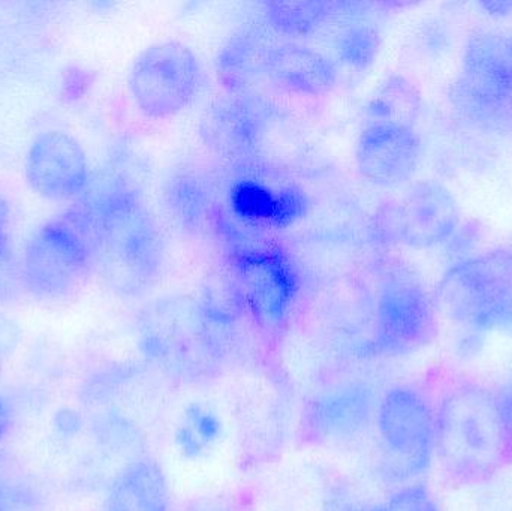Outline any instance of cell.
I'll return each mask as SVG.
<instances>
[{
    "label": "cell",
    "instance_id": "6da1fadb",
    "mask_svg": "<svg viewBox=\"0 0 512 511\" xmlns=\"http://www.w3.org/2000/svg\"><path fill=\"white\" fill-rule=\"evenodd\" d=\"M435 456L448 482H489L512 464V428L496 392L481 384H456L436 408Z\"/></svg>",
    "mask_w": 512,
    "mask_h": 511
},
{
    "label": "cell",
    "instance_id": "7a4b0ae2",
    "mask_svg": "<svg viewBox=\"0 0 512 511\" xmlns=\"http://www.w3.org/2000/svg\"><path fill=\"white\" fill-rule=\"evenodd\" d=\"M92 225L96 266L123 294H138L159 275L162 237L137 191L116 182L95 198L81 201Z\"/></svg>",
    "mask_w": 512,
    "mask_h": 511
},
{
    "label": "cell",
    "instance_id": "3957f363",
    "mask_svg": "<svg viewBox=\"0 0 512 511\" xmlns=\"http://www.w3.org/2000/svg\"><path fill=\"white\" fill-rule=\"evenodd\" d=\"M137 329L144 357L176 380H207L228 356L194 297L153 300L141 309Z\"/></svg>",
    "mask_w": 512,
    "mask_h": 511
},
{
    "label": "cell",
    "instance_id": "277c9868",
    "mask_svg": "<svg viewBox=\"0 0 512 511\" xmlns=\"http://www.w3.org/2000/svg\"><path fill=\"white\" fill-rule=\"evenodd\" d=\"M96 267L92 225L81 204L44 222L27 242L23 282L41 300L71 299Z\"/></svg>",
    "mask_w": 512,
    "mask_h": 511
},
{
    "label": "cell",
    "instance_id": "5b68a950",
    "mask_svg": "<svg viewBox=\"0 0 512 511\" xmlns=\"http://www.w3.org/2000/svg\"><path fill=\"white\" fill-rule=\"evenodd\" d=\"M436 299L444 314L471 336L492 330L512 333V252H487L454 264Z\"/></svg>",
    "mask_w": 512,
    "mask_h": 511
},
{
    "label": "cell",
    "instance_id": "8992f818",
    "mask_svg": "<svg viewBox=\"0 0 512 511\" xmlns=\"http://www.w3.org/2000/svg\"><path fill=\"white\" fill-rule=\"evenodd\" d=\"M376 425L384 449V476L412 479L429 470L435 458L436 408L420 389L396 386L382 396Z\"/></svg>",
    "mask_w": 512,
    "mask_h": 511
},
{
    "label": "cell",
    "instance_id": "52a82bcc",
    "mask_svg": "<svg viewBox=\"0 0 512 511\" xmlns=\"http://www.w3.org/2000/svg\"><path fill=\"white\" fill-rule=\"evenodd\" d=\"M233 278L246 309L267 332L279 330L288 320L300 291V278L285 252L248 242L242 234L227 231Z\"/></svg>",
    "mask_w": 512,
    "mask_h": 511
},
{
    "label": "cell",
    "instance_id": "ba28073f",
    "mask_svg": "<svg viewBox=\"0 0 512 511\" xmlns=\"http://www.w3.org/2000/svg\"><path fill=\"white\" fill-rule=\"evenodd\" d=\"M436 335V303L420 279L406 269L390 270L379 285L370 347L402 356L432 344Z\"/></svg>",
    "mask_w": 512,
    "mask_h": 511
},
{
    "label": "cell",
    "instance_id": "9c48e42d",
    "mask_svg": "<svg viewBox=\"0 0 512 511\" xmlns=\"http://www.w3.org/2000/svg\"><path fill=\"white\" fill-rule=\"evenodd\" d=\"M129 92L150 119H167L185 110L201 86L200 60L179 41L150 45L132 63Z\"/></svg>",
    "mask_w": 512,
    "mask_h": 511
},
{
    "label": "cell",
    "instance_id": "30bf717a",
    "mask_svg": "<svg viewBox=\"0 0 512 511\" xmlns=\"http://www.w3.org/2000/svg\"><path fill=\"white\" fill-rule=\"evenodd\" d=\"M459 227L456 197L432 180L412 186L402 200L382 207L376 215V233L382 242L415 249L444 245Z\"/></svg>",
    "mask_w": 512,
    "mask_h": 511
},
{
    "label": "cell",
    "instance_id": "8fae6325",
    "mask_svg": "<svg viewBox=\"0 0 512 511\" xmlns=\"http://www.w3.org/2000/svg\"><path fill=\"white\" fill-rule=\"evenodd\" d=\"M24 177L30 189L45 200L80 197L89 185L86 150L66 132H42L27 150Z\"/></svg>",
    "mask_w": 512,
    "mask_h": 511
},
{
    "label": "cell",
    "instance_id": "7c38bea8",
    "mask_svg": "<svg viewBox=\"0 0 512 511\" xmlns=\"http://www.w3.org/2000/svg\"><path fill=\"white\" fill-rule=\"evenodd\" d=\"M421 141L414 126L370 122L355 144V162L363 179L379 188H394L417 173Z\"/></svg>",
    "mask_w": 512,
    "mask_h": 511
},
{
    "label": "cell",
    "instance_id": "4fadbf2b",
    "mask_svg": "<svg viewBox=\"0 0 512 511\" xmlns=\"http://www.w3.org/2000/svg\"><path fill=\"white\" fill-rule=\"evenodd\" d=\"M261 98L231 95L207 110L201 122L204 143L227 158H240L256 152L267 132L270 110Z\"/></svg>",
    "mask_w": 512,
    "mask_h": 511
},
{
    "label": "cell",
    "instance_id": "5bb4252c",
    "mask_svg": "<svg viewBox=\"0 0 512 511\" xmlns=\"http://www.w3.org/2000/svg\"><path fill=\"white\" fill-rule=\"evenodd\" d=\"M373 405V392L366 384L351 383L330 390L307 408V434L322 443L354 438L369 423Z\"/></svg>",
    "mask_w": 512,
    "mask_h": 511
},
{
    "label": "cell",
    "instance_id": "9a60e30c",
    "mask_svg": "<svg viewBox=\"0 0 512 511\" xmlns=\"http://www.w3.org/2000/svg\"><path fill=\"white\" fill-rule=\"evenodd\" d=\"M267 78L286 92L322 98L337 84V68L327 56L298 44L271 48L267 60Z\"/></svg>",
    "mask_w": 512,
    "mask_h": 511
},
{
    "label": "cell",
    "instance_id": "2e32d148",
    "mask_svg": "<svg viewBox=\"0 0 512 511\" xmlns=\"http://www.w3.org/2000/svg\"><path fill=\"white\" fill-rule=\"evenodd\" d=\"M104 511H171L167 477L158 462L137 458L114 477Z\"/></svg>",
    "mask_w": 512,
    "mask_h": 511
},
{
    "label": "cell",
    "instance_id": "e0dca14e",
    "mask_svg": "<svg viewBox=\"0 0 512 511\" xmlns=\"http://www.w3.org/2000/svg\"><path fill=\"white\" fill-rule=\"evenodd\" d=\"M231 209L249 224L286 227L306 213V195L292 186L271 188L255 179H242L231 189Z\"/></svg>",
    "mask_w": 512,
    "mask_h": 511
},
{
    "label": "cell",
    "instance_id": "ac0fdd59",
    "mask_svg": "<svg viewBox=\"0 0 512 511\" xmlns=\"http://www.w3.org/2000/svg\"><path fill=\"white\" fill-rule=\"evenodd\" d=\"M273 45L264 33L242 29L234 33L216 57V75L231 95H245L267 77V60Z\"/></svg>",
    "mask_w": 512,
    "mask_h": 511
},
{
    "label": "cell",
    "instance_id": "d6986e66",
    "mask_svg": "<svg viewBox=\"0 0 512 511\" xmlns=\"http://www.w3.org/2000/svg\"><path fill=\"white\" fill-rule=\"evenodd\" d=\"M451 104L463 120L487 132H512V93L474 83L459 75L450 90Z\"/></svg>",
    "mask_w": 512,
    "mask_h": 511
},
{
    "label": "cell",
    "instance_id": "ffe728a7",
    "mask_svg": "<svg viewBox=\"0 0 512 511\" xmlns=\"http://www.w3.org/2000/svg\"><path fill=\"white\" fill-rule=\"evenodd\" d=\"M162 197L168 215L186 233H200L213 219L218 221L212 192L197 174H174L165 183Z\"/></svg>",
    "mask_w": 512,
    "mask_h": 511
},
{
    "label": "cell",
    "instance_id": "44dd1931",
    "mask_svg": "<svg viewBox=\"0 0 512 511\" xmlns=\"http://www.w3.org/2000/svg\"><path fill=\"white\" fill-rule=\"evenodd\" d=\"M337 5L339 3L319 0H273L261 3V8L265 21L277 35L306 38L316 32L331 14L337 12Z\"/></svg>",
    "mask_w": 512,
    "mask_h": 511
},
{
    "label": "cell",
    "instance_id": "7402d4cb",
    "mask_svg": "<svg viewBox=\"0 0 512 511\" xmlns=\"http://www.w3.org/2000/svg\"><path fill=\"white\" fill-rule=\"evenodd\" d=\"M421 110L417 87L400 75H393L381 84L366 107L370 122H396L412 126Z\"/></svg>",
    "mask_w": 512,
    "mask_h": 511
},
{
    "label": "cell",
    "instance_id": "603a6c76",
    "mask_svg": "<svg viewBox=\"0 0 512 511\" xmlns=\"http://www.w3.org/2000/svg\"><path fill=\"white\" fill-rule=\"evenodd\" d=\"M221 435V420L203 405H192L186 410L183 423L176 435V443L183 455L198 458Z\"/></svg>",
    "mask_w": 512,
    "mask_h": 511
},
{
    "label": "cell",
    "instance_id": "cb8c5ba5",
    "mask_svg": "<svg viewBox=\"0 0 512 511\" xmlns=\"http://www.w3.org/2000/svg\"><path fill=\"white\" fill-rule=\"evenodd\" d=\"M379 47L381 36L370 23L351 24L337 36V56L345 65L357 71H364L375 62Z\"/></svg>",
    "mask_w": 512,
    "mask_h": 511
},
{
    "label": "cell",
    "instance_id": "d4e9b609",
    "mask_svg": "<svg viewBox=\"0 0 512 511\" xmlns=\"http://www.w3.org/2000/svg\"><path fill=\"white\" fill-rule=\"evenodd\" d=\"M38 489L23 477L0 473V511H42Z\"/></svg>",
    "mask_w": 512,
    "mask_h": 511
},
{
    "label": "cell",
    "instance_id": "484cf974",
    "mask_svg": "<svg viewBox=\"0 0 512 511\" xmlns=\"http://www.w3.org/2000/svg\"><path fill=\"white\" fill-rule=\"evenodd\" d=\"M367 511H441L435 495L420 483L403 486L387 501Z\"/></svg>",
    "mask_w": 512,
    "mask_h": 511
},
{
    "label": "cell",
    "instance_id": "4316f807",
    "mask_svg": "<svg viewBox=\"0 0 512 511\" xmlns=\"http://www.w3.org/2000/svg\"><path fill=\"white\" fill-rule=\"evenodd\" d=\"M11 221V206L8 200L0 194V290L5 288L12 272V243L9 239L8 227Z\"/></svg>",
    "mask_w": 512,
    "mask_h": 511
},
{
    "label": "cell",
    "instance_id": "83f0119b",
    "mask_svg": "<svg viewBox=\"0 0 512 511\" xmlns=\"http://www.w3.org/2000/svg\"><path fill=\"white\" fill-rule=\"evenodd\" d=\"M93 75L81 68H69L63 72L60 96L66 102H75L86 95L87 89L92 84Z\"/></svg>",
    "mask_w": 512,
    "mask_h": 511
},
{
    "label": "cell",
    "instance_id": "f1b7e54d",
    "mask_svg": "<svg viewBox=\"0 0 512 511\" xmlns=\"http://www.w3.org/2000/svg\"><path fill=\"white\" fill-rule=\"evenodd\" d=\"M480 228L478 227H459L457 228L456 233L453 234L450 240H448V251L451 254L459 257L457 263L460 261L469 260L468 254H471V251H474L477 243L480 242ZM456 263V264H457Z\"/></svg>",
    "mask_w": 512,
    "mask_h": 511
},
{
    "label": "cell",
    "instance_id": "f546056e",
    "mask_svg": "<svg viewBox=\"0 0 512 511\" xmlns=\"http://www.w3.org/2000/svg\"><path fill=\"white\" fill-rule=\"evenodd\" d=\"M54 428L65 438L77 437L83 431V419L80 414L71 410H63L56 414Z\"/></svg>",
    "mask_w": 512,
    "mask_h": 511
},
{
    "label": "cell",
    "instance_id": "4dcf8cb0",
    "mask_svg": "<svg viewBox=\"0 0 512 511\" xmlns=\"http://www.w3.org/2000/svg\"><path fill=\"white\" fill-rule=\"evenodd\" d=\"M424 48L430 53H441L447 50L448 47V32L444 26H439V23L430 24L423 33Z\"/></svg>",
    "mask_w": 512,
    "mask_h": 511
},
{
    "label": "cell",
    "instance_id": "1f68e13d",
    "mask_svg": "<svg viewBox=\"0 0 512 511\" xmlns=\"http://www.w3.org/2000/svg\"><path fill=\"white\" fill-rule=\"evenodd\" d=\"M18 342V330L12 321L0 315V356L14 350Z\"/></svg>",
    "mask_w": 512,
    "mask_h": 511
},
{
    "label": "cell",
    "instance_id": "d6a6232c",
    "mask_svg": "<svg viewBox=\"0 0 512 511\" xmlns=\"http://www.w3.org/2000/svg\"><path fill=\"white\" fill-rule=\"evenodd\" d=\"M499 404H501L502 411H504L505 419L510 423L512 428V384L502 387L501 390L496 392Z\"/></svg>",
    "mask_w": 512,
    "mask_h": 511
},
{
    "label": "cell",
    "instance_id": "836d02e7",
    "mask_svg": "<svg viewBox=\"0 0 512 511\" xmlns=\"http://www.w3.org/2000/svg\"><path fill=\"white\" fill-rule=\"evenodd\" d=\"M481 6H483L490 15H495V17H507V15L512 14V2L496 0V2H483Z\"/></svg>",
    "mask_w": 512,
    "mask_h": 511
},
{
    "label": "cell",
    "instance_id": "e575fe53",
    "mask_svg": "<svg viewBox=\"0 0 512 511\" xmlns=\"http://www.w3.org/2000/svg\"><path fill=\"white\" fill-rule=\"evenodd\" d=\"M11 423V414H9L8 405L0 396V440L5 437Z\"/></svg>",
    "mask_w": 512,
    "mask_h": 511
},
{
    "label": "cell",
    "instance_id": "d590c367",
    "mask_svg": "<svg viewBox=\"0 0 512 511\" xmlns=\"http://www.w3.org/2000/svg\"><path fill=\"white\" fill-rule=\"evenodd\" d=\"M188 511H228V509H225V507L222 506H218V504L215 503H198L195 504V506H192L191 509H188Z\"/></svg>",
    "mask_w": 512,
    "mask_h": 511
}]
</instances>
